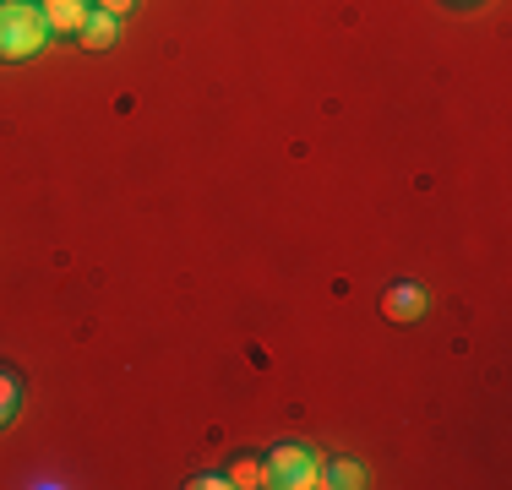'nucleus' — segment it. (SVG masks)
Instances as JSON below:
<instances>
[{
  "label": "nucleus",
  "mask_w": 512,
  "mask_h": 490,
  "mask_svg": "<svg viewBox=\"0 0 512 490\" xmlns=\"http://www.w3.org/2000/svg\"><path fill=\"white\" fill-rule=\"evenodd\" d=\"M50 44V22L33 0H0V60H28Z\"/></svg>",
  "instance_id": "1"
},
{
  "label": "nucleus",
  "mask_w": 512,
  "mask_h": 490,
  "mask_svg": "<svg viewBox=\"0 0 512 490\" xmlns=\"http://www.w3.org/2000/svg\"><path fill=\"white\" fill-rule=\"evenodd\" d=\"M262 469H267V485H278V490H311L316 474H322V458L311 447H300V441H284V447L267 452Z\"/></svg>",
  "instance_id": "2"
},
{
  "label": "nucleus",
  "mask_w": 512,
  "mask_h": 490,
  "mask_svg": "<svg viewBox=\"0 0 512 490\" xmlns=\"http://www.w3.org/2000/svg\"><path fill=\"white\" fill-rule=\"evenodd\" d=\"M44 22H50V33H77L82 22H88V0H44Z\"/></svg>",
  "instance_id": "3"
},
{
  "label": "nucleus",
  "mask_w": 512,
  "mask_h": 490,
  "mask_svg": "<svg viewBox=\"0 0 512 490\" xmlns=\"http://www.w3.org/2000/svg\"><path fill=\"white\" fill-rule=\"evenodd\" d=\"M115 33H120V17H109V11L93 6V11H88V22L77 28V39L88 44V49H109V44H115Z\"/></svg>",
  "instance_id": "4"
},
{
  "label": "nucleus",
  "mask_w": 512,
  "mask_h": 490,
  "mask_svg": "<svg viewBox=\"0 0 512 490\" xmlns=\"http://www.w3.org/2000/svg\"><path fill=\"white\" fill-rule=\"evenodd\" d=\"M382 311L393 316V322H414V316L425 311V294L414 289V284H398V289H387V300H382Z\"/></svg>",
  "instance_id": "5"
},
{
  "label": "nucleus",
  "mask_w": 512,
  "mask_h": 490,
  "mask_svg": "<svg viewBox=\"0 0 512 490\" xmlns=\"http://www.w3.org/2000/svg\"><path fill=\"white\" fill-rule=\"evenodd\" d=\"M316 485H327V490H360L365 485V469L360 463H322V474H316Z\"/></svg>",
  "instance_id": "6"
},
{
  "label": "nucleus",
  "mask_w": 512,
  "mask_h": 490,
  "mask_svg": "<svg viewBox=\"0 0 512 490\" xmlns=\"http://www.w3.org/2000/svg\"><path fill=\"white\" fill-rule=\"evenodd\" d=\"M229 485H235V490H256V485H267V469L256 458H240L235 469H229Z\"/></svg>",
  "instance_id": "7"
},
{
  "label": "nucleus",
  "mask_w": 512,
  "mask_h": 490,
  "mask_svg": "<svg viewBox=\"0 0 512 490\" xmlns=\"http://www.w3.org/2000/svg\"><path fill=\"white\" fill-rule=\"evenodd\" d=\"M11 414H17V376L0 371V425H11Z\"/></svg>",
  "instance_id": "8"
},
{
  "label": "nucleus",
  "mask_w": 512,
  "mask_h": 490,
  "mask_svg": "<svg viewBox=\"0 0 512 490\" xmlns=\"http://www.w3.org/2000/svg\"><path fill=\"white\" fill-rule=\"evenodd\" d=\"M191 485H197V490H224V485H229V474H197Z\"/></svg>",
  "instance_id": "9"
},
{
  "label": "nucleus",
  "mask_w": 512,
  "mask_h": 490,
  "mask_svg": "<svg viewBox=\"0 0 512 490\" xmlns=\"http://www.w3.org/2000/svg\"><path fill=\"white\" fill-rule=\"evenodd\" d=\"M131 6H137V0H99V11H109V17H126Z\"/></svg>",
  "instance_id": "10"
}]
</instances>
